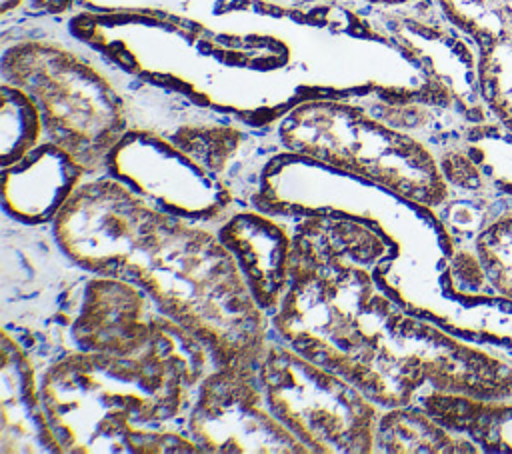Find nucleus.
<instances>
[{
  "mask_svg": "<svg viewBox=\"0 0 512 454\" xmlns=\"http://www.w3.org/2000/svg\"><path fill=\"white\" fill-rule=\"evenodd\" d=\"M212 368L206 344L160 314L138 352L62 354L44 370L40 394L62 452H202L166 424L190 412Z\"/></svg>",
  "mask_w": 512,
  "mask_h": 454,
  "instance_id": "nucleus-1",
  "label": "nucleus"
},
{
  "mask_svg": "<svg viewBox=\"0 0 512 454\" xmlns=\"http://www.w3.org/2000/svg\"><path fill=\"white\" fill-rule=\"evenodd\" d=\"M118 278L200 338L216 366L256 370L268 342L266 312L218 234L158 208Z\"/></svg>",
  "mask_w": 512,
  "mask_h": 454,
  "instance_id": "nucleus-2",
  "label": "nucleus"
},
{
  "mask_svg": "<svg viewBox=\"0 0 512 454\" xmlns=\"http://www.w3.org/2000/svg\"><path fill=\"white\" fill-rule=\"evenodd\" d=\"M338 374L382 408L416 404L426 390L512 398V354L456 336L380 290Z\"/></svg>",
  "mask_w": 512,
  "mask_h": 454,
  "instance_id": "nucleus-3",
  "label": "nucleus"
},
{
  "mask_svg": "<svg viewBox=\"0 0 512 454\" xmlns=\"http://www.w3.org/2000/svg\"><path fill=\"white\" fill-rule=\"evenodd\" d=\"M278 138L294 156L370 176L404 200L438 208L450 196L438 154L376 118L360 100H306L282 116Z\"/></svg>",
  "mask_w": 512,
  "mask_h": 454,
  "instance_id": "nucleus-4",
  "label": "nucleus"
},
{
  "mask_svg": "<svg viewBox=\"0 0 512 454\" xmlns=\"http://www.w3.org/2000/svg\"><path fill=\"white\" fill-rule=\"evenodd\" d=\"M4 82L36 102L46 140L68 150L94 174L130 128L128 100L84 52L54 40H18L4 50Z\"/></svg>",
  "mask_w": 512,
  "mask_h": 454,
  "instance_id": "nucleus-5",
  "label": "nucleus"
},
{
  "mask_svg": "<svg viewBox=\"0 0 512 454\" xmlns=\"http://www.w3.org/2000/svg\"><path fill=\"white\" fill-rule=\"evenodd\" d=\"M256 376L272 414L310 452H374L384 408L342 374L268 338Z\"/></svg>",
  "mask_w": 512,
  "mask_h": 454,
  "instance_id": "nucleus-6",
  "label": "nucleus"
},
{
  "mask_svg": "<svg viewBox=\"0 0 512 454\" xmlns=\"http://www.w3.org/2000/svg\"><path fill=\"white\" fill-rule=\"evenodd\" d=\"M156 210L116 176L90 180L54 218V240L76 268L118 276Z\"/></svg>",
  "mask_w": 512,
  "mask_h": 454,
  "instance_id": "nucleus-7",
  "label": "nucleus"
},
{
  "mask_svg": "<svg viewBox=\"0 0 512 454\" xmlns=\"http://www.w3.org/2000/svg\"><path fill=\"white\" fill-rule=\"evenodd\" d=\"M202 452H310L268 408L256 370L214 366L186 418Z\"/></svg>",
  "mask_w": 512,
  "mask_h": 454,
  "instance_id": "nucleus-8",
  "label": "nucleus"
},
{
  "mask_svg": "<svg viewBox=\"0 0 512 454\" xmlns=\"http://www.w3.org/2000/svg\"><path fill=\"white\" fill-rule=\"evenodd\" d=\"M110 176L130 184L142 196L196 220L226 212L230 194L212 172L168 138L144 128H128L106 160Z\"/></svg>",
  "mask_w": 512,
  "mask_h": 454,
  "instance_id": "nucleus-9",
  "label": "nucleus"
},
{
  "mask_svg": "<svg viewBox=\"0 0 512 454\" xmlns=\"http://www.w3.org/2000/svg\"><path fill=\"white\" fill-rule=\"evenodd\" d=\"M134 282L96 274L80 284L70 312V338L76 350L132 354L142 350L156 328L160 310Z\"/></svg>",
  "mask_w": 512,
  "mask_h": 454,
  "instance_id": "nucleus-10",
  "label": "nucleus"
},
{
  "mask_svg": "<svg viewBox=\"0 0 512 454\" xmlns=\"http://www.w3.org/2000/svg\"><path fill=\"white\" fill-rule=\"evenodd\" d=\"M476 46L482 98L512 132V0H436Z\"/></svg>",
  "mask_w": 512,
  "mask_h": 454,
  "instance_id": "nucleus-11",
  "label": "nucleus"
},
{
  "mask_svg": "<svg viewBox=\"0 0 512 454\" xmlns=\"http://www.w3.org/2000/svg\"><path fill=\"white\" fill-rule=\"evenodd\" d=\"M236 258L258 306L272 316L290 282L292 232L286 224L258 212H234L216 230Z\"/></svg>",
  "mask_w": 512,
  "mask_h": 454,
  "instance_id": "nucleus-12",
  "label": "nucleus"
},
{
  "mask_svg": "<svg viewBox=\"0 0 512 454\" xmlns=\"http://www.w3.org/2000/svg\"><path fill=\"white\" fill-rule=\"evenodd\" d=\"M88 170L62 146L44 140L20 162L4 168V210L18 222H54Z\"/></svg>",
  "mask_w": 512,
  "mask_h": 454,
  "instance_id": "nucleus-13",
  "label": "nucleus"
},
{
  "mask_svg": "<svg viewBox=\"0 0 512 454\" xmlns=\"http://www.w3.org/2000/svg\"><path fill=\"white\" fill-rule=\"evenodd\" d=\"M2 452H62L36 384L34 358L2 330Z\"/></svg>",
  "mask_w": 512,
  "mask_h": 454,
  "instance_id": "nucleus-14",
  "label": "nucleus"
},
{
  "mask_svg": "<svg viewBox=\"0 0 512 454\" xmlns=\"http://www.w3.org/2000/svg\"><path fill=\"white\" fill-rule=\"evenodd\" d=\"M416 406L448 430L474 442L480 452L512 454V398L490 400L426 390L418 396Z\"/></svg>",
  "mask_w": 512,
  "mask_h": 454,
  "instance_id": "nucleus-15",
  "label": "nucleus"
},
{
  "mask_svg": "<svg viewBox=\"0 0 512 454\" xmlns=\"http://www.w3.org/2000/svg\"><path fill=\"white\" fill-rule=\"evenodd\" d=\"M374 452H480L474 442L448 430L416 404L382 410Z\"/></svg>",
  "mask_w": 512,
  "mask_h": 454,
  "instance_id": "nucleus-16",
  "label": "nucleus"
},
{
  "mask_svg": "<svg viewBox=\"0 0 512 454\" xmlns=\"http://www.w3.org/2000/svg\"><path fill=\"white\" fill-rule=\"evenodd\" d=\"M44 136L36 102L22 88L2 80V168L26 158L44 142Z\"/></svg>",
  "mask_w": 512,
  "mask_h": 454,
  "instance_id": "nucleus-17",
  "label": "nucleus"
},
{
  "mask_svg": "<svg viewBox=\"0 0 512 454\" xmlns=\"http://www.w3.org/2000/svg\"><path fill=\"white\" fill-rule=\"evenodd\" d=\"M474 246L494 288L512 300V196L498 192L490 220Z\"/></svg>",
  "mask_w": 512,
  "mask_h": 454,
  "instance_id": "nucleus-18",
  "label": "nucleus"
},
{
  "mask_svg": "<svg viewBox=\"0 0 512 454\" xmlns=\"http://www.w3.org/2000/svg\"><path fill=\"white\" fill-rule=\"evenodd\" d=\"M462 148L482 168L490 184L512 196V132L498 120L478 124L464 136Z\"/></svg>",
  "mask_w": 512,
  "mask_h": 454,
  "instance_id": "nucleus-19",
  "label": "nucleus"
}]
</instances>
